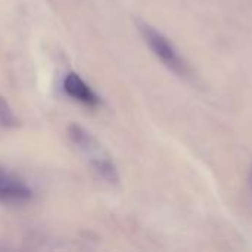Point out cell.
Returning a JSON list of instances; mask_svg holds the SVG:
<instances>
[{"mask_svg": "<svg viewBox=\"0 0 252 252\" xmlns=\"http://www.w3.org/2000/svg\"><path fill=\"white\" fill-rule=\"evenodd\" d=\"M137 28H139L142 37L145 38L146 44L151 47V50L158 56V59L167 68H170L173 72H176L179 75L188 74V63L180 56V53L177 52L174 44L164 34H161L154 27H151L142 21L137 22Z\"/></svg>", "mask_w": 252, "mask_h": 252, "instance_id": "2", "label": "cell"}, {"mask_svg": "<svg viewBox=\"0 0 252 252\" xmlns=\"http://www.w3.org/2000/svg\"><path fill=\"white\" fill-rule=\"evenodd\" d=\"M31 189L18 176L0 167V202L6 205H22L31 199Z\"/></svg>", "mask_w": 252, "mask_h": 252, "instance_id": "3", "label": "cell"}, {"mask_svg": "<svg viewBox=\"0 0 252 252\" xmlns=\"http://www.w3.org/2000/svg\"><path fill=\"white\" fill-rule=\"evenodd\" d=\"M68 136L71 142L75 145V148L80 151V154L90 164L92 170L100 179L114 185L120 182V176L114 161L111 159L105 148L99 143V140L89 130L78 124H71L68 127Z\"/></svg>", "mask_w": 252, "mask_h": 252, "instance_id": "1", "label": "cell"}, {"mask_svg": "<svg viewBox=\"0 0 252 252\" xmlns=\"http://www.w3.org/2000/svg\"><path fill=\"white\" fill-rule=\"evenodd\" d=\"M63 89L69 96H72L75 100H78L84 105L96 106L99 103V97L96 96V93L75 72H71L65 77Z\"/></svg>", "mask_w": 252, "mask_h": 252, "instance_id": "4", "label": "cell"}, {"mask_svg": "<svg viewBox=\"0 0 252 252\" xmlns=\"http://www.w3.org/2000/svg\"><path fill=\"white\" fill-rule=\"evenodd\" d=\"M0 126H3V127L18 126V118L15 117L12 108L3 97H0Z\"/></svg>", "mask_w": 252, "mask_h": 252, "instance_id": "5", "label": "cell"}]
</instances>
